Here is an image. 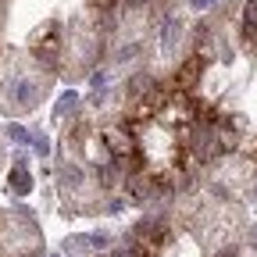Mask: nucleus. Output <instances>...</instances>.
Returning a JSON list of instances; mask_svg holds the SVG:
<instances>
[{
    "label": "nucleus",
    "instance_id": "1",
    "mask_svg": "<svg viewBox=\"0 0 257 257\" xmlns=\"http://www.w3.org/2000/svg\"><path fill=\"white\" fill-rule=\"evenodd\" d=\"M200 68H204V57L193 54L189 61L179 64V75L172 79V86H175V89H193V86H197V79H200Z\"/></svg>",
    "mask_w": 257,
    "mask_h": 257
},
{
    "label": "nucleus",
    "instance_id": "2",
    "mask_svg": "<svg viewBox=\"0 0 257 257\" xmlns=\"http://www.w3.org/2000/svg\"><path fill=\"white\" fill-rule=\"evenodd\" d=\"M15 100H18V107H36V100H40V86L36 82H29V79H18L15 82Z\"/></svg>",
    "mask_w": 257,
    "mask_h": 257
},
{
    "label": "nucleus",
    "instance_id": "3",
    "mask_svg": "<svg viewBox=\"0 0 257 257\" xmlns=\"http://www.w3.org/2000/svg\"><path fill=\"white\" fill-rule=\"evenodd\" d=\"M150 86H154V79H150L147 72H136L133 79L125 82V93H128V100H140V96H147Z\"/></svg>",
    "mask_w": 257,
    "mask_h": 257
},
{
    "label": "nucleus",
    "instance_id": "4",
    "mask_svg": "<svg viewBox=\"0 0 257 257\" xmlns=\"http://www.w3.org/2000/svg\"><path fill=\"white\" fill-rule=\"evenodd\" d=\"M182 36V22L175 15H165V25H161V40H165V47H175Z\"/></svg>",
    "mask_w": 257,
    "mask_h": 257
},
{
    "label": "nucleus",
    "instance_id": "5",
    "mask_svg": "<svg viewBox=\"0 0 257 257\" xmlns=\"http://www.w3.org/2000/svg\"><path fill=\"white\" fill-rule=\"evenodd\" d=\"M11 189L18 193V197H25V193H32V179H29L25 165H18V168L11 172Z\"/></svg>",
    "mask_w": 257,
    "mask_h": 257
},
{
    "label": "nucleus",
    "instance_id": "6",
    "mask_svg": "<svg viewBox=\"0 0 257 257\" xmlns=\"http://www.w3.org/2000/svg\"><path fill=\"white\" fill-rule=\"evenodd\" d=\"M118 179V165L114 161H107V165H96V182H100V189H111Z\"/></svg>",
    "mask_w": 257,
    "mask_h": 257
},
{
    "label": "nucleus",
    "instance_id": "7",
    "mask_svg": "<svg viewBox=\"0 0 257 257\" xmlns=\"http://www.w3.org/2000/svg\"><path fill=\"white\" fill-rule=\"evenodd\" d=\"M61 182H64V186H72V189H75V186H82V168L64 165V168H61Z\"/></svg>",
    "mask_w": 257,
    "mask_h": 257
},
{
    "label": "nucleus",
    "instance_id": "8",
    "mask_svg": "<svg viewBox=\"0 0 257 257\" xmlns=\"http://www.w3.org/2000/svg\"><path fill=\"white\" fill-rule=\"evenodd\" d=\"M140 50H143L140 43H128V47H121L114 57H118V61H133V57H140Z\"/></svg>",
    "mask_w": 257,
    "mask_h": 257
},
{
    "label": "nucleus",
    "instance_id": "9",
    "mask_svg": "<svg viewBox=\"0 0 257 257\" xmlns=\"http://www.w3.org/2000/svg\"><path fill=\"white\" fill-rule=\"evenodd\" d=\"M75 104H79V96H75V93H64V96H61V107H57V114H68V111H75Z\"/></svg>",
    "mask_w": 257,
    "mask_h": 257
},
{
    "label": "nucleus",
    "instance_id": "10",
    "mask_svg": "<svg viewBox=\"0 0 257 257\" xmlns=\"http://www.w3.org/2000/svg\"><path fill=\"white\" fill-rule=\"evenodd\" d=\"M8 136H11L15 143H29V140H32V136L25 133V128H22V125H8Z\"/></svg>",
    "mask_w": 257,
    "mask_h": 257
},
{
    "label": "nucleus",
    "instance_id": "11",
    "mask_svg": "<svg viewBox=\"0 0 257 257\" xmlns=\"http://www.w3.org/2000/svg\"><path fill=\"white\" fill-rule=\"evenodd\" d=\"M218 4V0H193V8H197V11H207V8H214Z\"/></svg>",
    "mask_w": 257,
    "mask_h": 257
},
{
    "label": "nucleus",
    "instance_id": "12",
    "mask_svg": "<svg viewBox=\"0 0 257 257\" xmlns=\"http://www.w3.org/2000/svg\"><path fill=\"white\" fill-rule=\"evenodd\" d=\"M32 147H36V150H40V154H47V150H50V143H47V140H43V136H36V140H32Z\"/></svg>",
    "mask_w": 257,
    "mask_h": 257
},
{
    "label": "nucleus",
    "instance_id": "13",
    "mask_svg": "<svg viewBox=\"0 0 257 257\" xmlns=\"http://www.w3.org/2000/svg\"><path fill=\"white\" fill-rule=\"evenodd\" d=\"M246 243H250V246H257V225H253V229H250V236H246Z\"/></svg>",
    "mask_w": 257,
    "mask_h": 257
}]
</instances>
